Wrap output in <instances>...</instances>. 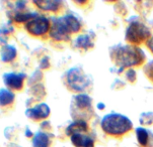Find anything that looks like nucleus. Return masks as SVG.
<instances>
[{
    "label": "nucleus",
    "mask_w": 153,
    "mask_h": 147,
    "mask_svg": "<svg viewBox=\"0 0 153 147\" xmlns=\"http://www.w3.org/2000/svg\"><path fill=\"white\" fill-rule=\"evenodd\" d=\"M80 29V23L73 15H65L60 18L54 19L50 35L56 40H66L69 38V33L77 32Z\"/></svg>",
    "instance_id": "1"
},
{
    "label": "nucleus",
    "mask_w": 153,
    "mask_h": 147,
    "mask_svg": "<svg viewBox=\"0 0 153 147\" xmlns=\"http://www.w3.org/2000/svg\"><path fill=\"white\" fill-rule=\"evenodd\" d=\"M102 128L107 134L110 135H123L130 131L133 125L129 118L124 115L111 113V114L105 115L102 120Z\"/></svg>",
    "instance_id": "2"
},
{
    "label": "nucleus",
    "mask_w": 153,
    "mask_h": 147,
    "mask_svg": "<svg viewBox=\"0 0 153 147\" xmlns=\"http://www.w3.org/2000/svg\"><path fill=\"white\" fill-rule=\"evenodd\" d=\"M114 59L115 61L119 66H122V68L131 66H138L139 64L143 63L145 56L143 51L136 46H122L117 48L115 51Z\"/></svg>",
    "instance_id": "3"
},
{
    "label": "nucleus",
    "mask_w": 153,
    "mask_h": 147,
    "mask_svg": "<svg viewBox=\"0 0 153 147\" xmlns=\"http://www.w3.org/2000/svg\"><path fill=\"white\" fill-rule=\"evenodd\" d=\"M150 37L149 29L140 22H133L130 24L126 32V39L132 43H141L148 39Z\"/></svg>",
    "instance_id": "4"
},
{
    "label": "nucleus",
    "mask_w": 153,
    "mask_h": 147,
    "mask_svg": "<svg viewBox=\"0 0 153 147\" xmlns=\"http://www.w3.org/2000/svg\"><path fill=\"white\" fill-rule=\"evenodd\" d=\"M66 78L68 87L74 91H82L89 83L85 74L78 68H73L67 72Z\"/></svg>",
    "instance_id": "5"
},
{
    "label": "nucleus",
    "mask_w": 153,
    "mask_h": 147,
    "mask_svg": "<svg viewBox=\"0 0 153 147\" xmlns=\"http://www.w3.org/2000/svg\"><path fill=\"white\" fill-rule=\"evenodd\" d=\"M49 28H50V22H49L48 18L42 16V15L36 16L35 18L25 23V29L27 30V32L36 35V37L45 34L49 30Z\"/></svg>",
    "instance_id": "6"
},
{
    "label": "nucleus",
    "mask_w": 153,
    "mask_h": 147,
    "mask_svg": "<svg viewBox=\"0 0 153 147\" xmlns=\"http://www.w3.org/2000/svg\"><path fill=\"white\" fill-rule=\"evenodd\" d=\"M25 75L19 73H6L3 75V81L7 87L12 90H22L23 86V81L25 79Z\"/></svg>",
    "instance_id": "7"
},
{
    "label": "nucleus",
    "mask_w": 153,
    "mask_h": 147,
    "mask_svg": "<svg viewBox=\"0 0 153 147\" xmlns=\"http://www.w3.org/2000/svg\"><path fill=\"white\" fill-rule=\"evenodd\" d=\"M25 115L33 120L45 119L50 115V108L48 107L47 104H39L36 107L25 111Z\"/></svg>",
    "instance_id": "8"
},
{
    "label": "nucleus",
    "mask_w": 153,
    "mask_h": 147,
    "mask_svg": "<svg viewBox=\"0 0 153 147\" xmlns=\"http://www.w3.org/2000/svg\"><path fill=\"white\" fill-rule=\"evenodd\" d=\"M74 107L77 110H90L91 99L85 94L77 95L73 98V102H72V108Z\"/></svg>",
    "instance_id": "9"
},
{
    "label": "nucleus",
    "mask_w": 153,
    "mask_h": 147,
    "mask_svg": "<svg viewBox=\"0 0 153 147\" xmlns=\"http://www.w3.org/2000/svg\"><path fill=\"white\" fill-rule=\"evenodd\" d=\"M33 3L39 8L47 11H57L61 6V1L59 0H36Z\"/></svg>",
    "instance_id": "10"
},
{
    "label": "nucleus",
    "mask_w": 153,
    "mask_h": 147,
    "mask_svg": "<svg viewBox=\"0 0 153 147\" xmlns=\"http://www.w3.org/2000/svg\"><path fill=\"white\" fill-rule=\"evenodd\" d=\"M71 141L76 147H93V140L88 136L76 133L71 136Z\"/></svg>",
    "instance_id": "11"
},
{
    "label": "nucleus",
    "mask_w": 153,
    "mask_h": 147,
    "mask_svg": "<svg viewBox=\"0 0 153 147\" xmlns=\"http://www.w3.org/2000/svg\"><path fill=\"white\" fill-rule=\"evenodd\" d=\"M0 55H1V60L4 63H9V61H13L16 56V48L13 45H6L2 46Z\"/></svg>",
    "instance_id": "12"
},
{
    "label": "nucleus",
    "mask_w": 153,
    "mask_h": 147,
    "mask_svg": "<svg viewBox=\"0 0 153 147\" xmlns=\"http://www.w3.org/2000/svg\"><path fill=\"white\" fill-rule=\"evenodd\" d=\"M87 124L83 120H77L74 123H72L69 127H67L66 134L67 135H74L76 133H80V131H86Z\"/></svg>",
    "instance_id": "13"
},
{
    "label": "nucleus",
    "mask_w": 153,
    "mask_h": 147,
    "mask_svg": "<svg viewBox=\"0 0 153 147\" xmlns=\"http://www.w3.org/2000/svg\"><path fill=\"white\" fill-rule=\"evenodd\" d=\"M50 139L48 135L43 132H38L33 138V147H49Z\"/></svg>",
    "instance_id": "14"
},
{
    "label": "nucleus",
    "mask_w": 153,
    "mask_h": 147,
    "mask_svg": "<svg viewBox=\"0 0 153 147\" xmlns=\"http://www.w3.org/2000/svg\"><path fill=\"white\" fill-rule=\"evenodd\" d=\"M14 100V94L7 89H0V106L10 105Z\"/></svg>",
    "instance_id": "15"
},
{
    "label": "nucleus",
    "mask_w": 153,
    "mask_h": 147,
    "mask_svg": "<svg viewBox=\"0 0 153 147\" xmlns=\"http://www.w3.org/2000/svg\"><path fill=\"white\" fill-rule=\"evenodd\" d=\"M136 133H137V138H138L139 144L143 147H146L147 145H148V142H149L148 131H147L146 129L142 128V127H139V128H137Z\"/></svg>",
    "instance_id": "16"
},
{
    "label": "nucleus",
    "mask_w": 153,
    "mask_h": 147,
    "mask_svg": "<svg viewBox=\"0 0 153 147\" xmlns=\"http://www.w3.org/2000/svg\"><path fill=\"white\" fill-rule=\"evenodd\" d=\"M75 45L81 48H90V46H92V42L88 35L82 34L77 37L76 42H75Z\"/></svg>",
    "instance_id": "17"
},
{
    "label": "nucleus",
    "mask_w": 153,
    "mask_h": 147,
    "mask_svg": "<svg viewBox=\"0 0 153 147\" xmlns=\"http://www.w3.org/2000/svg\"><path fill=\"white\" fill-rule=\"evenodd\" d=\"M37 13H16L14 19L16 22H28L30 20L35 18Z\"/></svg>",
    "instance_id": "18"
},
{
    "label": "nucleus",
    "mask_w": 153,
    "mask_h": 147,
    "mask_svg": "<svg viewBox=\"0 0 153 147\" xmlns=\"http://www.w3.org/2000/svg\"><path fill=\"white\" fill-rule=\"evenodd\" d=\"M145 73L148 76V78L153 82V61L145 67Z\"/></svg>",
    "instance_id": "19"
},
{
    "label": "nucleus",
    "mask_w": 153,
    "mask_h": 147,
    "mask_svg": "<svg viewBox=\"0 0 153 147\" xmlns=\"http://www.w3.org/2000/svg\"><path fill=\"white\" fill-rule=\"evenodd\" d=\"M25 1H19V2H16V6H17V8H19V9H23V8H25Z\"/></svg>",
    "instance_id": "20"
},
{
    "label": "nucleus",
    "mask_w": 153,
    "mask_h": 147,
    "mask_svg": "<svg viewBox=\"0 0 153 147\" xmlns=\"http://www.w3.org/2000/svg\"><path fill=\"white\" fill-rule=\"evenodd\" d=\"M147 45H148V48H150V50H151L152 53H153V37L148 42V43H147Z\"/></svg>",
    "instance_id": "21"
},
{
    "label": "nucleus",
    "mask_w": 153,
    "mask_h": 147,
    "mask_svg": "<svg viewBox=\"0 0 153 147\" xmlns=\"http://www.w3.org/2000/svg\"><path fill=\"white\" fill-rule=\"evenodd\" d=\"M25 135H27V136H32V135H33V133L30 132V130H28V129H27V130L25 131Z\"/></svg>",
    "instance_id": "22"
}]
</instances>
